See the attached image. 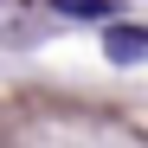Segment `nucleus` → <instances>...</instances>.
<instances>
[{"label":"nucleus","mask_w":148,"mask_h":148,"mask_svg":"<svg viewBox=\"0 0 148 148\" xmlns=\"http://www.w3.org/2000/svg\"><path fill=\"white\" fill-rule=\"evenodd\" d=\"M103 52H110L116 64H142L148 32H142V26H110V32H103Z\"/></svg>","instance_id":"nucleus-1"},{"label":"nucleus","mask_w":148,"mask_h":148,"mask_svg":"<svg viewBox=\"0 0 148 148\" xmlns=\"http://www.w3.org/2000/svg\"><path fill=\"white\" fill-rule=\"evenodd\" d=\"M52 13H64V19H110L116 0H52Z\"/></svg>","instance_id":"nucleus-2"}]
</instances>
